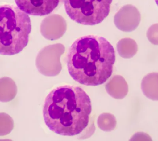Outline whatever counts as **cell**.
Wrapping results in <instances>:
<instances>
[{"label": "cell", "instance_id": "12", "mask_svg": "<svg viewBox=\"0 0 158 141\" xmlns=\"http://www.w3.org/2000/svg\"><path fill=\"white\" fill-rule=\"evenodd\" d=\"M155 2H156V3L157 4L158 6V0H155Z\"/></svg>", "mask_w": 158, "mask_h": 141}, {"label": "cell", "instance_id": "5", "mask_svg": "<svg viewBox=\"0 0 158 141\" xmlns=\"http://www.w3.org/2000/svg\"><path fill=\"white\" fill-rule=\"evenodd\" d=\"M19 8L34 16L49 15L58 6L60 0H15Z\"/></svg>", "mask_w": 158, "mask_h": 141}, {"label": "cell", "instance_id": "11", "mask_svg": "<svg viewBox=\"0 0 158 141\" xmlns=\"http://www.w3.org/2000/svg\"><path fill=\"white\" fill-rule=\"evenodd\" d=\"M148 41L155 45H158V23L149 27L147 32Z\"/></svg>", "mask_w": 158, "mask_h": 141}, {"label": "cell", "instance_id": "9", "mask_svg": "<svg viewBox=\"0 0 158 141\" xmlns=\"http://www.w3.org/2000/svg\"><path fill=\"white\" fill-rule=\"evenodd\" d=\"M118 48L120 55L125 58L133 57L138 51V46L136 42L130 38L123 39L120 42Z\"/></svg>", "mask_w": 158, "mask_h": 141}, {"label": "cell", "instance_id": "6", "mask_svg": "<svg viewBox=\"0 0 158 141\" xmlns=\"http://www.w3.org/2000/svg\"><path fill=\"white\" fill-rule=\"evenodd\" d=\"M120 19V29L124 31H132L141 22V14L135 7L128 5L122 9Z\"/></svg>", "mask_w": 158, "mask_h": 141}, {"label": "cell", "instance_id": "10", "mask_svg": "<svg viewBox=\"0 0 158 141\" xmlns=\"http://www.w3.org/2000/svg\"><path fill=\"white\" fill-rule=\"evenodd\" d=\"M14 128L13 118L6 113H0V136L8 135Z\"/></svg>", "mask_w": 158, "mask_h": 141}, {"label": "cell", "instance_id": "8", "mask_svg": "<svg viewBox=\"0 0 158 141\" xmlns=\"http://www.w3.org/2000/svg\"><path fill=\"white\" fill-rule=\"evenodd\" d=\"M17 87L13 79L7 77L0 78V102H8L15 99Z\"/></svg>", "mask_w": 158, "mask_h": 141}, {"label": "cell", "instance_id": "2", "mask_svg": "<svg viewBox=\"0 0 158 141\" xmlns=\"http://www.w3.org/2000/svg\"><path fill=\"white\" fill-rule=\"evenodd\" d=\"M114 47L101 36L88 35L76 40L68 51V70L78 83L86 86L104 84L113 73Z\"/></svg>", "mask_w": 158, "mask_h": 141}, {"label": "cell", "instance_id": "3", "mask_svg": "<svg viewBox=\"0 0 158 141\" xmlns=\"http://www.w3.org/2000/svg\"><path fill=\"white\" fill-rule=\"evenodd\" d=\"M30 18L18 7L0 5V55H14L28 43L31 32Z\"/></svg>", "mask_w": 158, "mask_h": 141}, {"label": "cell", "instance_id": "4", "mask_svg": "<svg viewBox=\"0 0 158 141\" xmlns=\"http://www.w3.org/2000/svg\"><path fill=\"white\" fill-rule=\"evenodd\" d=\"M112 0H64L68 15L77 23L87 26L99 24L108 16Z\"/></svg>", "mask_w": 158, "mask_h": 141}, {"label": "cell", "instance_id": "7", "mask_svg": "<svg viewBox=\"0 0 158 141\" xmlns=\"http://www.w3.org/2000/svg\"><path fill=\"white\" fill-rule=\"evenodd\" d=\"M141 88L147 98L158 101V73L154 72L146 75L142 80Z\"/></svg>", "mask_w": 158, "mask_h": 141}, {"label": "cell", "instance_id": "1", "mask_svg": "<svg viewBox=\"0 0 158 141\" xmlns=\"http://www.w3.org/2000/svg\"><path fill=\"white\" fill-rule=\"evenodd\" d=\"M92 110L91 99L82 88L64 85L48 94L43 113L50 130L61 136L72 137L81 134L87 127Z\"/></svg>", "mask_w": 158, "mask_h": 141}]
</instances>
